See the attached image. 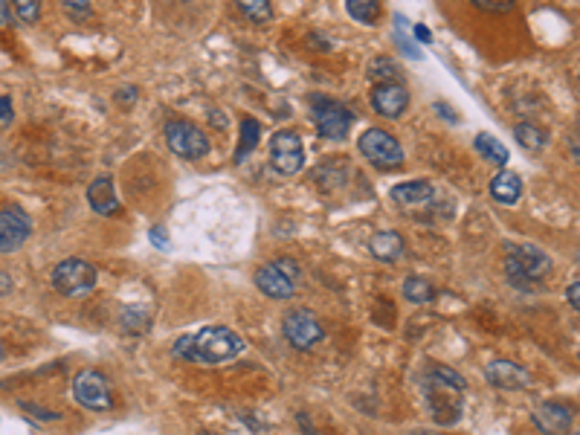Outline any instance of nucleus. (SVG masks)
Returning <instances> with one entry per match:
<instances>
[{
    "instance_id": "f257e3e1",
    "label": "nucleus",
    "mask_w": 580,
    "mask_h": 435,
    "mask_svg": "<svg viewBox=\"0 0 580 435\" xmlns=\"http://www.w3.org/2000/svg\"><path fill=\"white\" fill-rule=\"evenodd\" d=\"M174 357L189 360V363H201V366H220V363L236 360L244 352V340L224 326H206L192 334H183L181 340L174 343Z\"/></svg>"
},
{
    "instance_id": "f03ea898",
    "label": "nucleus",
    "mask_w": 580,
    "mask_h": 435,
    "mask_svg": "<svg viewBox=\"0 0 580 435\" xmlns=\"http://www.w3.org/2000/svg\"><path fill=\"white\" fill-rule=\"evenodd\" d=\"M505 273L519 290H537L551 273V259L534 244H505Z\"/></svg>"
},
{
    "instance_id": "7ed1b4c3",
    "label": "nucleus",
    "mask_w": 580,
    "mask_h": 435,
    "mask_svg": "<svg viewBox=\"0 0 580 435\" xmlns=\"http://www.w3.org/2000/svg\"><path fill=\"white\" fill-rule=\"evenodd\" d=\"M311 114L316 122V131L325 139H345L351 131V125L357 122L354 110L349 105H342L337 99H325V96H313L311 99Z\"/></svg>"
},
{
    "instance_id": "20e7f679",
    "label": "nucleus",
    "mask_w": 580,
    "mask_h": 435,
    "mask_svg": "<svg viewBox=\"0 0 580 435\" xmlns=\"http://www.w3.org/2000/svg\"><path fill=\"white\" fill-rule=\"evenodd\" d=\"M52 288L67 299L88 297L96 288V268L85 259H64L52 270Z\"/></svg>"
},
{
    "instance_id": "39448f33",
    "label": "nucleus",
    "mask_w": 580,
    "mask_h": 435,
    "mask_svg": "<svg viewBox=\"0 0 580 435\" xmlns=\"http://www.w3.org/2000/svg\"><path fill=\"white\" fill-rule=\"evenodd\" d=\"M299 285V264L290 259L270 261L256 270V288L270 299H290Z\"/></svg>"
},
{
    "instance_id": "423d86ee",
    "label": "nucleus",
    "mask_w": 580,
    "mask_h": 435,
    "mask_svg": "<svg viewBox=\"0 0 580 435\" xmlns=\"http://www.w3.org/2000/svg\"><path fill=\"white\" fill-rule=\"evenodd\" d=\"M360 154L378 168L404 165V148H400L398 139L383 128H369L360 134Z\"/></svg>"
},
{
    "instance_id": "0eeeda50",
    "label": "nucleus",
    "mask_w": 580,
    "mask_h": 435,
    "mask_svg": "<svg viewBox=\"0 0 580 435\" xmlns=\"http://www.w3.org/2000/svg\"><path fill=\"white\" fill-rule=\"evenodd\" d=\"M73 398H76V403H81L85 410H93V412H105L114 406V395H110L108 377L96 369H85V372L76 374Z\"/></svg>"
},
{
    "instance_id": "6e6552de",
    "label": "nucleus",
    "mask_w": 580,
    "mask_h": 435,
    "mask_svg": "<svg viewBox=\"0 0 580 435\" xmlns=\"http://www.w3.org/2000/svg\"><path fill=\"white\" fill-rule=\"evenodd\" d=\"M459 392L444 381H438V377H426V401H430V415L438 427H450L459 421L462 415V401H459Z\"/></svg>"
},
{
    "instance_id": "1a4fd4ad",
    "label": "nucleus",
    "mask_w": 580,
    "mask_h": 435,
    "mask_svg": "<svg viewBox=\"0 0 580 435\" xmlns=\"http://www.w3.org/2000/svg\"><path fill=\"white\" fill-rule=\"evenodd\" d=\"M165 143L183 160H201L210 151V137H206L198 125L189 122H169L165 125Z\"/></svg>"
},
{
    "instance_id": "9d476101",
    "label": "nucleus",
    "mask_w": 580,
    "mask_h": 435,
    "mask_svg": "<svg viewBox=\"0 0 580 435\" xmlns=\"http://www.w3.org/2000/svg\"><path fill=\"white\" fill-rule=\"evenodd\" d=\"M270 165L279 175L290 177L305 165V151H302V139L294 131H276L270 137Z\"/></svg>"
},
{
    "instance_id": "9b49d317",
    "label": "nucleus",
    "mask_w": 580,
    "mask_h": 435,
    "mask_svg": "<svg viewBox=\"0 0 580 435\" xmlns=\"http://www.w3.org/2000/svg\"><path fill=\"white\" fill-rule=\"evenodd\" d=\"M325 336L320 319H316L308 307H299V311H290L285 317V340L299 348V352H308L316 343H320Z\"/></svg>"
},
{
    "instance_id": "f8f14e48",
    "label": "nucleus",
    "mask_w": 580,
    "mask_h": 435,
    "mask_svg": "<svg viewBox=\"0 0 580 435\" xmlns=\"http://www.w3.org/2000/svg\"><path fill=\"white\" fill-rule=\"evenodd\" d=\"M33 232L30 215L18 206H9L0 213V252H15L23 247V241Z\"/></svg>"
},
{
    "instance_id": "ddd939ff",
    "label": "nucleus",
    "mask_w": 580,
    "mask_h": 435,
    "mask_svg": "<svg viewBox=\"0 0 580 435\" xmlns=\"http://www.w3.org/2000/svg\"><path fill=\"white\" fill-rule=\"evenodd\" d=\"M369 99H371V108H375V114H380L386 119H398L409 105V90L400 81H383L371 88Z\"/></svg>"
},
{
    "instance_id": "4468645a",
    "label": "nucleus",
    "mask_w": 580,
    "mask_h": 435,
    "mask_svg": "<svg viewBox=\"0 0 580 435\" xmlns=\"http://www.w3.org/2000/svg\"><path fill=\"white\" fill-rule=\"evenodd\" d=\"M572 418L575 412L569 410V406H563V403H555V401H546L540 403L537 410L531 412V421H534V427L546 432V435H557V432H566L572 427Z\"/></svg>"
},
{
    "instance_id": "2eb2a0df",
    "label": "nucleus",
    "mask_w": 580,
    "mask_h": 435,
    "mask_svg": "<svg viewBox=\"0 0 580 435\" xmlns=\"http://www.w3.org/2000/svg\"><path fill=\"white\" fill-rule=\"evenodd\" d=\"M488 381L496 386V389H529L531 386V374L517 366V363H510V360H493L488 363Z\"/></svg>"
},
{
    "instance_id": "dca6fc26",
    "label": "nucleus",
    "mask_w": 580,
    "mask_h": 435,
    "mask_svg": "<svg viewBox=\"0 0 580 435\" xmlns=\"http://www.w3.org/2000/svg\"><path fill=\"white\" fill-rule=\"evenodd\" d=\"M88 201L93 206V213L99 215H119V198L114 192V180L110 177H96L90 189H88Z\"/></svg>"
},
{
    "instance_id": "f3484780",
    "label": "nucleus",
    "mask_w": 580,
    "mask_h": 435,
    "mask_svg": "<svg viewBox=\"0 0 580 435\" xmlns=\"http://www.w3.org/2000/svg\"><path fill=\"white\" fill-rule=\"evenodd\" d=\"M392 198L395 203L407 206V209H416V206H424L435 198V189L426 184V180H409V184H398L392 189Z\"/></svg>"
},
{
    "instance_id": "a211bd4d",
    "label": "nucleus",
    "mask_w": 580,
    "mask_h": 435,
    "mask_svg": "<svg viewBox=\"0 0 580 435\" xmlns=\"http://www.w3.org/2000/svg\"><path fill=\"white\" fill-rule=\"evenodd\" d=\"M491 194L493 201H500L505 206H514L522 198V180L517 172H500L491 180Z\"/></svg>"
},
{
    "instance_id": "6ab92c4d",
    "label": "nucleus",
    "mask_w": 580,
    "mask_h": 435,
    "mask_svg": "<svg viewBox=\"0 0 580 435\" xmlns=\"http://www.w3.org/2000/svg\"><path fill=\"white\" fill-rule=\"evenodd\" d=\"M369 250H371V256L380 259V261H398L400 256H404V238H400L395 230H386V232H378L375 238H371Z\"/></svg>"
},
{
    "instance_id": "aec40b11",
    "label": "nucleus",
    "mask_w": 580,
    "mask_h": 435,
    "mask_svg": "<svg viewBox=\"0 0 580 435\" xmlns=\"http://www.w3.org/2000/svg\"><path fill=\"white\" fill-rule=\"evenodd\" d=\"M473 148H476L488 163H493V165H505L508 157H510L508 148L502 146V139H496L493 134H476Z\"/></svg>"
},
{
    "instance_id": "412c9836",
    "label": "nucleus",
    "mask_w": 580,
    "mask_h": 435,
    "mask_svg": "<svg viewBox=\"0 0 580 435\" xmlns=\"http://www.w3.org/2000/svg\"><path fill=\"white\" fill-rule=\"evenodd\" d=\"M514 137H517V143H522V148H529V151H540L548 143V134L534 122H519L514 128Z\"/></svg>"
},
{
    "instance_id": "4be33fe9",
    "label": "nucleus",
    "mask_w": 580,
    "mask_h": 435,
    "mask_svg": "<svg viewBox=\"0 0 580 435\" xmlns=\"http://www.w3.org/2000/svg\"><path fill=\"white\" fill-rule=\"evenodd\" d=\"M261 139V125L253 117L241 119V137H239V151H236V163H241L247 154H250Z\"/></svg>"
},
{
    "instance_id": "5701e85b",
    "label": "nucleus",
    "mask_w": 580,
    "mask_h": 435,
    "mask_svg": "<svg viewBox=\"0 0 580 435\" xmlns=\"http://www.w3.org/2000/svg\"><path fill=\"white\" fill-rule=\"evenodd\" d=\"M345 9L357 24H375L380 15V0H345Z\"/></svg>"
},
{
    "instance_id": "b1692460",
    "label": "nucleus",
    "mask_w": 580,
    "mask_h": 435,
    "mask_svg": "<svg viewBox=\"0 0 580 435\" xmlns=\"http://www.w3.org/2000/svg\"><path fill=\"white\" fill-rule=\"evenodd\" d=\"M404 297H407L409 302H416V305H426V302H433L435 290H433V285H430V282H426V279H421V276H409L407 282H404Z\"/></svg>"
},
{
    "instance_id": "393cba45",
    "label": "nucleus",
    "mask_w": 580,
    "mask_h": 435,
    "mask_svg": "<svg viewBox=\"0 0 580 435\" xmlns=\"http://www.w3.org/2000/svg\"><path fill=\"white\" fill-rule=\"evenodd\" d=\"M369 79L375 84H383V81H398L400 79V70L392 59H386V55H378V59H371L369 64Z\"/></svg>"
},
{
    "instance_id": "a878e982",
    "label": "nucleus",
    "mask_w": 580,
    "mask_h": 435,
    "mask_svg": "<svg viewBox=\"0 0 580 435\" xmlns=\"http://www.w3.org/2000/svg\"><path fill=\"white\" fill-rule=\"evenodd\" d=\"M239 9H241V15L244 18H250L253 24H267L273 18V6H270V0H236Z\"/></svg>"
},
{
    "instance_id": "bb28decb",
    "label": "nucleus",
    "mask_w": 580,
    "mask_h": 435,
    "mask_svg": "<svg viewBox=\"0 0 580 435\" xmlns=\"http://www.w3.org/2000/svg\"><path fill=\"white\" fill-rule=\"evenodd\" d=\"M148 326H151V314L145 311V307L131 305L122 311V328H126L128 334H143Z\"/></svg>"
},
{
    "instance_id": "cd10ccee",
    "label": "nucleus",
    "mask_w": 580,
    "mask_h": 435,
    "mask_svg": "<svg viewBox=\"0 0 580 435\" xmlns=\"http://www.w3.org/2000/svg\"><path fill=\"white\" fill-rule=\"evenodd\" d=\"M9 6L23 24H35L41 18V0H9Z\"/></svg>"
},
{
    "instance_id": "c85d7f7f",
    "label": "nucleus",
    "mask_w": 580,
    "mask_h": 435,
    "mask_svg": "<svg viewBox=\"0 0 580 435\" xmlns=\"http://www.w3.org/2000/svg\"><path fill=\"white\" fill-rule=\"evenodd\" d=\"M430 374L433 377H438V381H444V383H450V386H455V389H462L464 392V377L459 374V372H453V369H447V366H433L430 369Z\"/></svg>"
},
{
    "instance_id": "c756f323",
    "label": "nucleus",
    "mask_w": 580,
    "mask_h": 435,
    "mask_svg": "<svg viewBox=\"0 0 580 435\" xmlns=\"http://www.w3.org/2000/svg\"><path fill=\"white\" fill-rule=\"evenodd\" d=\"M61 6L76 18H90V0H61Z\"/></svg>"
},
{
    "instance_id": "7c9ffc66",
    "label": "nucleus",
    "mask_w": 580,
    "mask_h": 435,
    "mask_svg": "<svg viewBox=\"0 0 580 435\" xmlns=\"http://www.w3.org/2000/svg\"><path fill=\"white\" fill-rule=\"evenodd\" d=\"M12 119H15V110H12L9 96H0V128H9Z\"/></svg>"
},
{
    "instance_id": "2f4dec72",
    "label": "nucleus",
    "mask_w": 580,
    "mask_h": 435,
    "mask_svg": "<svg viewBox=\"0 0 580 435\" xmlns=\"http://www.w3.org/2000/svg\"><path fill=\"white\" fill-rule=\"evenodd\" d=\"M471 4H476L479 9H488V12H505V9H510L514 0H471Z\"/></svg>"
},
{
    "instance_id": "473e14b6",
    "label": "nucleus",
    "mask_w": 580,
    "mask_h": 435,
    "mask_svg": "<svg viewBox=\"0 0 580 435\" xmlns=\"http://www.w3.org/2000/svg\"><path fill=\"white\" fill-rule=\"evenodd\" d=\"M148 238L154 241L157 250H169V241H165V230H163V227H154V230L148 232Z\"/></svg>"
},
{
    "instance_id": "72a5a7b5",
    "label": "nucleus",
    "mask_w": 580,
    "mask_h": 435,
    "mask_svg": "<svg viewBox=\"0 0 580 435\" xmlns=\"http://www.w3.org/2000/svg\"><path fill=\"white\" fill-rule=\"evenodd\" d=\"M15 288V282H12V276H6L4 270H0V297H6V293Z\"/></svg>"
},
{
    "instance_id": "f704fd0d",
    "label": "nucleus",
    "mask_w": 580,
    "mask_h": 435,
    "mask_svg": "<svg viewBox=\"0 0 580 435\" xmlns=\"http://www.w3.org/2000/svg\"><path fill=\"white\" fill-rule=\"evenodd\" d=\"M566 297H569V302H572V305L577 307V311H580V282H575L569 290H566Z\"/></svg>"
},
{
    "instance_id": "c9c22d12",
    "label": "nucleus",
    "mask_w": 580,
    "mask_h": 435,
    "mask_svg": "<svg viewBox=\"0 0 580 435\" xmlns=\"http://www.w3.org/2000/svg\"><path fill=\"white\" fill-rule=\"evenodd\" d=\"M12 21V6H9V0H0V26L9 24Z\"/></svg>"
},
{
    "instance_id": "e433bc0d",
    "label": "nucleus",
    "mask_w": 580,
    "mask_h": 435,
    "mask_svg": "<svg viewBox=\"0 0 580 435\" xmlns=\"http://www.w3.org/2000/svg\"><path fill=\"white\" fill-rule=\"evenodd\" d=\"M416 38H418V41H424V44H430V41H433V33L426 30V26H421V24H418V26H416Z\"/></svg>"
},
{
    "instance_id": "4c0bfd02",
    "label": "nucleus",
    "mask_w": 580,
    "mask_h": 435,
    "mask_svg": "<svg viewBox=\"0 0 580 435\" xmlns=\"http://www.w3.org/2000/svg\"><path fill=\"white\" fill-rule=\"evenodd\" d=\"M435 114H441V117H444V119L455 122V114H453V110H447V108H444V105H441V102H435Z\"/></svg>"
},
{
    "instance_id": "58836bf2",
    "label": "nucleus",
    "mask_w": 580,
    "mask_h": 435,
    "mask_svg": "<svg viewBox=\"0 0 580 435\" xmlns=\"http://www.w3.org/2000/svg\"><path fill=\"white\" fill-rule=\"evenodd\" d=\"M407 435H435V432H430V430H416V432H407Z\"/></svg>"
},
{
    "instance_id": "ea45409f",
    "label": "nucleus",
    "mask_w": 580,
    "mask_h": 435,
    "mask_svg": "<svg viewBox=\"0 0 580 435\" xmlns=\"http://www.w3.org/2000/svg\"><path fill=\"white\" fill-rule=\"evenodd\" d=\"M198 435H215V432H210V430H203V432H198Z\"/></svg>"
},
{
    "instance_id": "a19ab883",
    "label": "nucleus",
    "mask_w": 580,
    "mask_h": 435,
    "mask_svg": "<svg viewBox=\"0 0 580 435\" xmlns=\"http://www.w3.org/2000/svg\"><path fill=\"white\" fill-rule=\"evenodd\" d=\"M0 360H4V343H0Z\"/></svg>"
},
{
    "instance_id": "79ce46f5",
    "label": "nucleus",
    "mask_w": 580,
    "mask_h": 435,
    "mask_svg": "<svg viewBox=\"0 0 580 435\" xmlns=\"http://www.w3.org/2000/svg\"><path fill=\"white\" fill-rule=\"evenodd\" d=\"M569 435H580V430H575V432H569Z\"/></svg>"
},
{
    "instance_id": "37998d69",
    "label": "nucleus",
    "mask_w": 580,
    "mask_h": 435,
    "mask_svg": "<svg viewBox=\"0 0 580 435\" xmlns=\"http://www.w3.org/2000/svg\"><path fill=\"white\" fill-rule=\"evenodd\" d=\"M308 435H323V432H308Z\"/></svg>"
}]
</instances>
